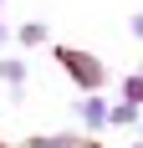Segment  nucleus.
I'll return each mask as SVG.
<instances>
[{
    "mask_svg": "<svg viewBox=\"0 0 143 148\" xmlns=\"http://www.w3.org/2000/svg\"><path fill=\"white\" fill-rule=\"evenodd\" d=\"M51 61L77 82V92H102L107 87V66L92 51H82V46H51Z\"/></svg>",
    "mask_w": 143,
    "mask_h": 148,
    "instance_id": "1",
    "label": "nucleus"
},
{
    "mask_svg": "<svg viewBox=\"0 0 143 148\" xmlns=\"http://www.w3.org/2000/svg\"><path fill=\"white\" fill-rule=\"evenodd\" d=\"M72 112H77V123L87 128V138H97L102 128H107V97H102V92H82Z\"/></svg>",
    "mask_w": 143,
    "mask_h": 148,
    "instance_id": "2",
    "label": "nucleus"
},
{
    "mask_svg": "<svg viewBox=\"0 0 143 148\" xmlns=\"http://www.w3.org/2000/svg\"><path fill=\"white\" fill-rule=\"evenodd\" d=\"M10 41H15V46H26V51H36V46L51 41V26H46V21H26V26H15V31H10Z\"/></svg>",
    "mask_w": 143,
    "mask_h": 148,
    "instance_id": "3",
    "label": "nucleus"
},
{
    "mask_svg": "<svg viewBox=\"0 0 143 148\" xmlns=\"http://www.w3.org/2000/svg\"><path fill=\"white\" fill-rule=\"evenodd\" d=\"M26 56H5V51H0V82H5V87L15 92V97H21V87H26Z\"/></svg>",
    "mask_w": 143,
    "mask_h": 148,
    "instance_id": "4",
    "label": "nucleus"
},
{
    "mask_svg": "<svg viewBox=\"0 0 143 148\" xmlns=\"http://www.w3.org/2000/svg\"><path fill=\"white\" fill-rule=\"evenodd\" d=\"M143 123V107H133V102H107V128H138Z\"/></svg>",
    "mask_w": 143,
    "mask_h": 148,
    "instance_id": "5",
    "label": "nucleus"
},
{
    "mask_svg": "<svg viewBox=\"0 0 143 148\" xmlns=\"http://www.w3.org/2000/svg\"><path fill=\"white\" fill-rule=\"evenodd\" d=\"M21 148H82V133H36Z\"/></svg>",
    "mask_w": 143,
    "mask_h": 148,
    "instance_id": "6",
    "label": "nucleus"
},
{
    "mask_svg": "<svg viewBox=\"0 0 143 148\" xmlns=\"http://www.w3.org/2000/svg\"><path fill=\"white\" fill-rule=\"evenodd\" d=\"M123 102L143 107V72H128V77H123Z\"/></svg>",
    "mask_w": 143,
    "mask_h": 148,
    "instance_id": "7",
    "label": "nucleus"
},
{
    "mask_svg": "<svg viewBox=\"0 0 143 148\" xmlns=\"http://www.w3.org/2000/svg\"><path fill=\"white\" fill-rule=\"evenodd\" d=\"M128 31H133V36H138V41H143V10H138V15H133V21H128Z\"/></svg>",
    "mask_w": 143,
    "mask_h": 148,
    "instance_id": "8",
    "label": "nucleus"
},
{
    "mask_svg": "<svg viewBox=\"0 0 143 148\" xmlns=\"http://www.w3.org/2000/svg\"><path fill=\"white\" fill-rule=\"evenodd\" d=\"M5 46H10V26L0 21V51H5Z\"/></svg>",
    "mask_w": 143,
    "mask_h": 148,
    "instance_id": "9",
    "label": "nucleus"
},
{
    "mask_svg": "<svg viewBox=\"0 0 143 148\" xmlns=\"http://www.w3.org/2000/svg\"><path fill=\"white\" fill-rule=\"evenodd\" d=\"M0 148H15V143H5V138H0Z\"/></svg>",
    "mask_w": 143,
    "mask_h": 148,
    "instance_id": "10",
    "label": "nucleus"
},
{
    "mask_svg": "<svg viewBox=\"0 0 143 148\" xmlns=\"http://www.w3.org/2000/svg\"><path fill=\"white\" fill-rule=\"evenodd\" d=\"M128 148H143V143H128Z\"/></svg>",
    "mask_w": 143,
    "mask_h": 148,
    "instance_id": "11",
    "label": "nucleus"
},
{
    "mask_svg": "<svg viewBox=\"0 0 143 148\" xmlns=\"http://www.w3.org/2000/svg\"><path fill=\"white\" fill-rule=\"evenodd\" d=\"M0 5H5V0H0Z\"/></svg>",
    "mask_w": 143,
    "mask_h": 148,
    "instance_id": "12",
    "label": "nucleus"
},
{
    "mask_svg": "<svg viewBox=\"0 0 143 148\" xmlns=\"http://www.w3.org/2000/svg\"><path fill=\"white\" fill-rule=\"evenodd\" d=\"M138 72H143V66H138Z\"/></svg>",
    "mask_w": 143,
    "mask_h": 148,
    "instance_id": "13",
    "label": "nucleus"
}]
</instances>
